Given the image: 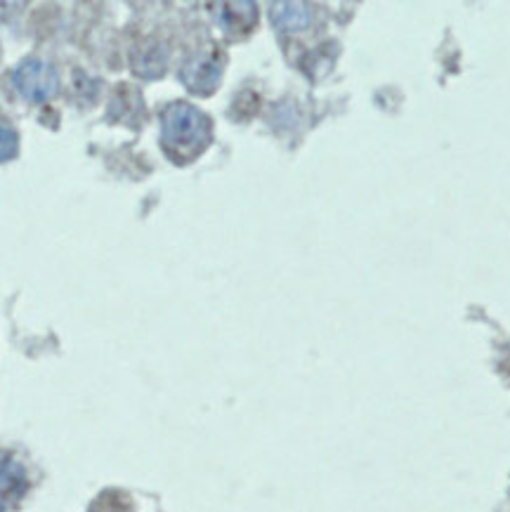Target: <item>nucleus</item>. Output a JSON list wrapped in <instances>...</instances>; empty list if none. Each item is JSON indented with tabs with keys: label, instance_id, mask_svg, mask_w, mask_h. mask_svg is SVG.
Returning a JSON list of instances; mask_svg holds the SVG:
<instances>
[{
	"label": "nucleus",
	"instance_id": "f257e3e1",
	"mask_svg": "<svg viewBox=\"0 0 510 512\" xmlns=\"http://www.w3.org/2000/svg\"><path fill=\"white\" fill-rule=\"evenodd\" d=\"M211 118L187 102H175L161 114V142L173 161L187 163L211 142Z\"/></svg>",
	"mask_w": 510,
	"mask_h": 512
},
{
	"label": "nucleus",
	"instance_id": "f03ea898",
	"mask_svg": "<svg viewBox=\"0 0 510 512\" xmlns=\"http://www.w3.org/2000/svg\"><path fill=\"white\" fill-rule=\"evenodd\" d=\"M19 95L29 102H48L60 90V76L52 64L43 59H26L12 76Z\"/></svg>",
	"mask_w": 510,
	"mask_h": 512
},
{
	"label": "nucleus",
	"instance_id": "7ed1b4c3",
	"mask_svg": "<svg viewBox=\"0 0 510 512\" xmlns=\"http://www.w3.org/2000/svg\"><path fill=\"white\" fill-rule=\"evenodd\" d=\"M222 76V59L218 52H201L182 67V81L194 95H211Z\"/></svg>",
	"mask_w": 510,
	"mask_h": 512
},
{
	"label": "nucleus",
	"instance_id": "20e7f679",
	"mask_svg": "<svg viewBox=\"0 0 510 512\" xmlns=\"http://www.w3.org/2000/svg\"><path fill=\"white\" fill-rule=\"evenodd\" d=\"M26 491L24 468L15 458L0 454V512H8Z\"/></svg>",
	"mask_w": 510,
	"mask_h": 512
},
{
	"label": "nucleus",
	"instance_id": "39448f33",
	"mask_svg": "<svg viewBox=\"0 0 510 512\" xmlns=\"http://www.w3.org/2000/svg\"><path fill=\"white\" fill-rule=\"evenodd\" d=\"M215 10V17H218V22L222 29L227 31V34H246L248 29H253L255 19H258V8H255L253 3H222V5H213Z\"/></svg>",
	"mask_w": 510,
	"mask_h": 512
},
{
	"label": "nucleus",
	"instance_id": "423d86ee",
	"mask_svg": "<svg viewBox=\"0 0 510 512\" xmlns=\"http://www.w3.org/2000/svg\"><path fill=\"white\" fill-rule=\"evenodd\" d=\"M272 22L281 31H303L312 22V8L305 3H277L272 5Z\"/></svg>",
	"mask_w": 510,
	"mask_h": 512
},
{
	"label": "nucleus",
	"instance_id": "0eeeda50",
	"mask_svg": "<svg viewBox=\"0 0 510 512\" xmlns=\"http://www.w3.org/2000/svg\"><path fill=\"white\" fill-rule=\"evenodd\" d=\"M19 149V137L12 128L0 126V163L15 159Z\"/></svg>",
	"mask_w": 510,
	"mask_h": 512
}]
</instances>
